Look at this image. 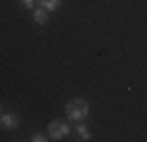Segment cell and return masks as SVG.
<instances>
[{
  "label": "cell",
  "mask_w": 147,
  "mask_h": 142,
  "mask_svg": "<svg viewBox=\"0 0 147 142\" xmlns=\"http://www.w3.org/2000/svg\"><path fill=\"white\" fill-rule=\"evenodd\" d=\"M29 140H31V142H45V140H50V137H48V135H43V133H33Z\"/></svg>",
  "instance_id": "cell-7"
},
{
  "label": "cell",
  "mask_w": 147,
  "mask_h": 142,
  "mask_svg": "<svg viewBox=\"0 0 147 142\" xmlns=\"http://www.w3.org/2000/svg\"><path fill=\"white\" fill-rule=\"evenodd\" d=\"M0 126H3L5 130H14L19 128V116L12 111H0Z\"/></svg>",
  "instance_id": "cell-3"
},
{
  "label": "cell",
  "mask_w": 147,
  "mask_h": 142,
  "mask_svg": "<svg viewBox=\"0 0 147 142\" xmlns=\"http://www.w3.org/2000/svg\"><path fill=\"white\" fill-rule=\"evenodd\" d=\"M71 133V123H64V121H50L48 123V137L50 140H64Z\"/></svg>",
  "instance_id": "cell-2"
},
{
  "label": "cell",
  "mask_w": 147,
  "mask_h": 142,
  "mask_svg": "<svg viewBox=\"0 0 147 142\" xmlns=\"http://www.w3.org/2000/svg\"><path fill=\"white\" fill-rule=\"evenodd\" d=\"M43 9H48V12H57V9L62 7V0H40L38 3Z\"/></svg>",
  "instance_id": "cell-6"
},
{
  "label": "cell",
  "mask_w": 147,
  "mask_h": 142,
  "mask_svg": "<svg viewBox=\"0 0 147 142\" xmlns=\"http://www.w3.org/2000/svg\"><path fill=\"white\" fill-rule=\"evenodd\" d=\"M19 3H22V7H26V9H33L40 0H19Z\"/></svg>",
  "instance_id": "cell-8"
},
{
  "label": "cell",
  "mask_w": 147,
  "mask_h": 142,
  "mask_svg": "<svg viewBox=\"0 0 147 142\" xmlns=\"http://www.w3.org/2000/svg\"><path fill=\"white\" fill-rule=\"evenodd\" d=\"M76 135H78V140H81V142L90 140V130H88V126H86L83 121H78V123H76Z\"/></svg>",
  "instance_id": "cell-5"
},
{
  "label": "cell",
  "mask_w": 147,
  "mask_h": 142,
  "mask_svg": "<svg viewBox=\"0 0 147 142\" xmlns=\"http://www.w3.org/2000/svg\"><path fill=\"white\" fill-rule=\"evenodd\" d=\"M0 111H3V109H0Z\"/></svg>",
  "instance_id": "cell-9"
},
{
  "label": "cell",
  "mask_w": 147,
  "mask_h": 142,
  "mask_svg": "<svg viewBox=\"0 0 147 142\" xmlns=\"http://www.w3.org/2000/svg\"><path fill=\"white\" fill-rule=\"evenodd\" d=\"M48 9H43L40 5H36L33 9H31V19H33V24H38V26H43V24H48Z\"/></svg>",
  "instance_id": "cell-4"
},
{
  "label": "cell",
  "mask_w": 147,
  "mask_h": 142,
  "mask_svg": "<svg viewBox=\"0 0 147 142\" xmlns=\"http://www.w3.org/2000/svg\"><path fill=\"white\" fill-rule=\"evenodd\" d=\"M64 114H67V118L71 123H78V121H86L88 118V114H90V104L86 100H81V97H74L67 102V107H64Z\"/></svg>",
  "instance_id": "cell-1"
}]
</instances>
